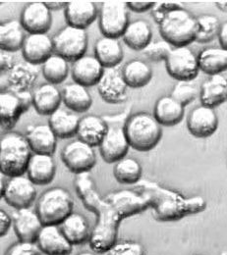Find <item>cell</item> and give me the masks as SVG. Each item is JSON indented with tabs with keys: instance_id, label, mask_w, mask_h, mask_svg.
Returning <instances> with one entry per match:
<instances>
[{
	"instance_id": "ac0fdd59",
	"label": "cell",
	"mask_w": 227,
	"mask_h": 255,
	"mask_svg": "<svg viewBox=\"0 0 227 255\" xmlns=\"http://www.w3.org/2000/svg\"><path fill=\"white\" fill-rule=\"evenodd\" d=\"M53 52V40L47 33H29L22 47L25 61L33 65H42Z\"/></svg>"
},
{
	"instance_id": "e0dca14e",
	"label": "cell",
	"mask_w": 227,
	"mask_h": 255,
	"mask_svg": "<svg viewBox=\"0 0 227 255\" xmlns=\"http://www.w3.org/2000/svg\"><path fill=\"white\" fill-rule=\"evenodd\" d=\"M219 128V117L215 108L205 105L195 107L187 118L189 132L198 138H206L213 135Z\"/></svg>"
},
{
	"instance_id": "d590c367",
	"label": "cell",
	"mask_w": 227,
	"mask_h": 255,
	"mask_svg": "<svg viewBox=\"0 0 227 255\" xmlns=\"http://www.w3.org/2000/svg\"><path fill=\"white\" fill-rule=\"evenodd\" d=\"M122 75L128 87L139 89L147 86L151 82L153 70L145 61L133 59L124 65Z\"/></svg>"
},
{
	"instance_id": "ab89813d",
	"label": "cell",
	"mask_w": 227,
	"mask_h": 255,
	"mask_svg": "<svg viewBox=\"0 0 227 255\" xmlns=\"http://www.w3.org/2000/svg\"><path fill=\"white\" fill-rule=\"evenodd\" d=\"M172 50V45L168 43L166 40H157L152 41L144 50V55L154 62L165 61L168 57L169 53Z\"/></svg>"
},
{
	"instance_id": "1f68e13d",
	"label": "cell",
	"mask_w": 227,
	"mask_h": 255,
	"mask_svg": "<svg viewBox=\"0 0 227 255\" xmlns=\"http://www.w3.org/2000/svg\"><path fill=\"white\" fill-rule=\"evenodd\" d=\"M122 38L131 49L143 51L152 42L153 31L147 21L139 19L130 23Z\"/></svg>"
},
{
	"instance_id": "5bb4252c",
	"label": "cell",
	"mask_w": 227,
	"mask_h": 255,
	"mask_svg": "<svg viewBox=\"0 0 227 255\" xmlns=\"http://www.w3.org/2000/svg\"><path fill=\"white\" fill-rule=\"evenodd\" d=\"M98 147L102 159L106 163H116L124 158L130 147L124 126L108 125L107 132Z\"/></svg>"
},
{
	"instance_id": "83f0119b",
	"label": "cell",
	"mask_w": 227,
	"mask_h": 255,
	"mask_svg": "<svg viewBox=\"0 0 227 255\" xmlns=\"http://www.w3.org/2000/svg\"><path fill=\"white\" fill-rule=\"evenodd\" d=\"M185 107L170 96H162L156 102L154 116L162 126L171 127L184 118Z\"/></svg>"
},
{
	"instance_id": "9a60e30c",
	"label": "cell",
	"mask_w": 227,
	"mask_h": 255,
	"mask_svg": "<svg viewBox=\"0 0 227 255\" xmlns=\"http://www.w3.org/2000/svg\"><path fill=\"white\" fill-rule=\"evenodd\" d=\"M35 245L45 255H70L73 245L67 240L58 225H43Z\"/></svg>"
},
{
	"instance_id": "d6a6232c",
	"label": "cell",
	"mask_w": 227,
	"mask_h": 255,
	"mask_svg": "<svg viewBox=\"0 0 227 255\" xmlns=\"http://www.w3.org/2000/svg\"><path fill=\"white\" fill-rule=\"evenodd\" d=\"M200 70L214 76L227 71V50L223 47H208L198 55Z\"/></svg>"
},
{
	"instance_id": "bcb514c9",
	"label": "cell",
	"mask_w": 227,
	"mask_h": 255,
	"mask_svg": "<svg viewBox=\"0 0 227 255\" xmlns=\"http://www.w3.org/2000/svg\"><path fill=\"white\" fill-rule=\"evenodd\" d=\"M15 60L14 56L11 54V52L3 51L0 52V68L1 73L2 72H10L12 68L15 66Z\"/></svg>"
},
{
	"instance_id": "ee69618b",
	"label": "cell",
	"mask_w": 227,
	"mask_h": 255,
	"mask_svg": "<svg viewBox=\"0 0 227 255\" xmlns=\"http://www.w3.org/2000/svg\"><path fill=\"white\" fill-rule=\"evenodd\" d=\"M40 251L35 244L19 241L9 249L6 255H38Z\"/></svg>"
},
{
	"instance_id": "b9f144b4",
	"label": "cell",
	"mask_w": 227,
	"mask_h": 255,
	"mask_svg": "<svg viewBox=\"0 0 227 255\" xmlns=\"http://www.w3.org/2000/svg\"><path fill=\"white\" fill-rule=\"evenodd\" d=\"M107 255H146L144 247L135 241H122L116 244L106 253Z\"/></svg>"
},
{
	"instance_id": "3957f363",
	"label": "cell",
	"mask_w": 227,
	"mask_h": 255,
	"mask_svg": "<svg viewBox=\"0 0 227 255\" xmlns=\"http://www.w3.org/2000/svg\"><path fill=\"white\" fill-rule=\"evenodd\" d=\"M32 150L25 135L8 131L0 139V171L9 178L23 176L32 156Z\"/></svg>"
},
{
	"instance_id": "277c9868",
	"label": "cell",
	"mask_w": 227,
	"mask_h": 255,
	"mask_svg": "<svg viewBox=\"0 0 227 255\" xmlns=\"http://www.w3.org/2000/svg\"><path fill=\"white\" fill-rule=\"evenodd\" d=\"M124 129L130 146L138 151H150L162 139V125L148 112H138L130 116Z\"/></svg>"
},
{
	"instance_id": "74e56055",
	"label": "cell",
	"mask_w": 227,
	"mask_h": 255,
	"mask_svg": "<svg viewBox=\"0 0 227 255\" xmlns=\"http://www.w3.org/2000/svg\"><path fill=\"white\" fill-rule=\"evenodd\" d=\"M41 72L49 84L59 85L68 77V61L57 54H53L42 64Z\"/></svg>"
},
{
	"instance_id": "816d5d0a",
	"label": "cell",
	"mask_w": 227,
	"mask_h": 255,
	"mask_svg": "<svg viewBox=\"0 0 227 255\" xmlns=\"http://www.w3.org/2000/svg\"><path fill=\"white\" fill-rule=\"evenodd\" d=\"M77 255H97L96 253H90V252H83V253H80Z\"/></svg>"
},
{
	"instance_id": "6da1fadb",
	"label": "cell",
	"mask_w": 227,
	"mask_h": 255,
	"mask_svg": "<svg viewBox=\"0 0 227 255\" xmlns=\"http://www.w3.org/2000/svg\"><path fill=\"white\" fill-rule=\"evenodd\" d=\"M75 189L84 205L97 215L96 226L89 241L96 254H106L117 242L120 222L151 207L150 200L137 190H120L102 197L90 173L76 175Z\"/></svg>"
},
{
	"instance_id": "f907efd6",
	"label": "cell",
	"mask_w": 227,
	"mask_h": 255,
	"mask_svg": "<svg viewBox=\"0 0 227 255\" xmlns=\"http://www.w3.org/2000/svg\"><path fill=\"white\" fill-rule=\"evenodd\" d=\"M216 6L223 12L227 13V1H217Z\"/></svg>"
},
{
	"instance_id": "2e32d148",
	"label": "cell",
	"mask_w": 227,
	"mask_h": 255,
	"mask_svg": "<svg viewBox=\"0 0 227 255\" xmlns=\"http://www.w3.org/2000/svg\"><path fill=\"white\" fill-rule=\"evenodd\" d=\"M20 22L29 33H46L52 25L51 10L44 2H31L24 7Z\"/></svg>"
},
{
	"instance_id": "d4e9b609",
	"label": "cell",
	"mask_w": 227,
	"mask_h": 255,
	"mask_svg": "<svg viewBox=\"0 0 227 255\" xmlns=\"http://www.w3.org/2000/svg\"><path fill=\"white\" fill-rule=\"evenodd\" d=\"M38 73L39 70L36 65L27 61L15 64L7 78L9 91L13 93L29 92L37 79Z\"/></svg>"
},
{
	"instance_id": "f35d334b",
	"label": "cell",
	"mask_w": 227,
	"mask_h": 255,
	"mask_svg": "<svg viewBox=\"0 0 227 255\" xmlns=\"http://www.w3.org/2000/svg\"><path fill=\"white\" fill-rule=\"evenodd\" d=\"M221 23L215 15H201L197 17L196 40L199 43H207L215 39L221 29Z\"/></svg>"
},
{
	"instance_id": "60d3db41",
	"label": "cell",
	"mask_w": 227,
	"mask_h": 255,
	"mask_svg": "<svg viewBox=\"0 0 227 255\" xmlns=\"http://www.w3.org/2000/svg\"><path fill=\"white\" fill-rule=\"evenodd\" d=\"M198 96V91L193 85L189 82H178L172 92L170 96L173 97L176 101L182 104L184 107L189 105L193 102Z\"/></svg>"
},
{
	"instance_id": "5b68a950",
	"label": "cell",
	"mask_w": 227,
	"mask_h": 255,
	"mask_svg": "<svg viewBox=\"0 0 227 255\" xmlns=\"http://www.w3.org/2000/svg\"><path fill=\"white\" fill-rule=\"evenodd\" d=\"M158 25L162 39L174 47L188 46L196 40L197 18L183 7L168 13Z\"/></svg>"
},
{
	"instance_id": "7402d4cb",
	"label": "cell",
	"mask_w": 227,
	"mask_h": 255,
	"mask_svg": "<svg viewBox=\"0 0 227 255\" xmlns=\"http://www.w3.org/2000/svg\"><path fill=\"white\" fill-rule=\"evenodd\" d=\"M97 6L91 1H70L64 9L66 22L69 26L86 30L97 19Z\"/></svg>"
},
{
	"instance_id": "4fadbf2b",
	"label": "cell",
	"mask_w": 227,
	"mask_h": 255,
	"mask_svg": "<svg viewBox=\"0 0 227 255\" xmlns=\"http://www.w3.org/2000/svg\"><path fill=\"white\" fill-rule=\"evenodd\" d=\"M97 92L107 103L119 104L127 100V84L122 71L115 68L104 69L103 75L97 83Z\"/></svg>"
},
{
	"instance_id": "44dd1931",
	"label": "cell",
	"mask_w": 227,
	"mask_h": 255,
	"mask_svg": "<svg viewBox=\"0 0 227 255\" xmlns=\"http://www.w3.org/2000/svg\"><path fill=\"white\" fill-rule=\"evenodd\" d=\"M33 153L53 155L57 145V136L49 125H30L25 134Z\"/></svg>"
},
{
	"instance_id": "ba28073f",
	"label": "cell",
	"mask_w": 227,
	"mask_h": 255,
	"mask_svg": "<svg viewBox=\"0 0 227 255\" xmlns=\"http://www.w3.org/2000/svg\"><path fill=\"white\" fill-rule=\"evenodd\" d=\"M99 29L104 36L118 38L129 25L127 2L104 1L98 14Z\"/></svg>"
},
{
	"instance_id": "8992f818",
	"label": "cell",
	"mask_w": 227,
	"mask_h": 255,
	"mask_svg": "<svg viewBox=\"0 0 227 255\" xmlns=\"http://www.w3.org/2000/svg\"><path fill=\"white\" fill-rule=\"evenodd\" d=\"M74 202L70 192L63 188H51L38 198L36 213L43 225H60L73 213Z\"/></svg>"
},
{
	"instance_id": "7dc6e473",
	"label": "cell",
	"mask_w": 227,
	"mask_h": 255,
	"mask_svg": "<svg viewBox=\"0 0 227 255\" xmlns=\"http://www.w3.org/2000/svg\"><path fill=\"white\" fill-rule=\"evenodd\" d=\"M12 223H13L12 217L3 209H0V236H1V238L4 237L8 233Z\"/></svg>"
},
{
	"instance_id": "ffe728a7",
	"label": "cell",
	"mask_w": 227,
	"mask_h": 255,
	"mask_svg": "<svg viewBox=\"0 0 227 255\" xmlns=\"http://www.w3.org/2000/svg\"><path fill=\"white\" fill-rule=\"evenodd\" d=\"M104 67L98 61L96 56L84 55L72 65V78L86 88L97 85L103 75Z\"/></svg>"
},
{
	"instance_id": "484cf974",
	"label": "cell",
	"mask_w": 227,
	"mask_h": 255,
	"mask_svg": "<svg viewBox=\"0 0 227 255\" xmlns=\"http://www.w3.org/2000/svg\"><path fill=\"white\" fill-rule=\"evenodd\" d=\"M62 101L61 92L52 84H43L32 93V106L39 115L50 116Z\"/></svg>"
},
{
	"instance_id": "7a4b0ae2",
	"label": "cell",
	"mask_w": 227,
	"mask_h": 255,
	"mask_svg": "<svg viewBox=\"0 0 227 255\" xmlns=\"http://www.w3.org/2000/svg\"><path fill=\"white\" fill-rule=\"evenodd\" d=\"M136 190L141 191L150 200L155 217L160 221H175L187 215L205 210L207 202L202 196L186 198L177 191L165 189L147 180L136 184Z\"/></svg>"
},
{
	"instance_id": "cb8c5ba5",
	"label": "cell",
	"mask_w": 227,
	"mask_h": 255,
	"mask_svg": "<svg viewBox=\"0 0 227 255\" xmlns=\"http://www.w3.org/2000/svg\"><path fill=\"white\" fill-rule=\"evenodd\" d=\"M200 100L202 105L216 108L227 101V78L226 76H210L201 86Z\"/></svg>"
},
{
	"instance_id": "603a6c76",
	"label": "cell",
	"mask_w": 227,
	"mask_h": 255,
	"mask_svg": "<svg viewBox=\"0 0 227 255\" xmlns=\"http://www.w3.org/2000/svg\"><path fill=\"white\" fill-rule=\"evenodd\" d=\"M56 164L50 154L33 153L27 167V176L36 186H45L52 182Z\"/></svg>"
},
{
	"instance_id": "52a82bcc",
	"label": "cell",
	"mask_w": 227,
	"mask_h": 255,
	"mask_svg": "<svg viewBox=\"0 0 227 255\" xmlns=\"http://www.w3.org/2000/svg\"><path fill=\"white\" fill-rule=\"evenodd\" d=\"M55 54L68 62H74L83 57L88 48L86 30L67 25L52 37Z\"/></svg>"
},
{
	"instance_id": "836d02e7",
	"label": "cell",
	"mask_w": 227,
	"mask_h": 255,
	"mask_svg": "<svg viewBox=\"0 0 227 255\" xmlns=\"http://www.w3.org/2000/svg\"><path fill=\"white\" fill-rule=\"evenodd\" d=\"M20 20H11L0 26V49L7 52H15L22 49L25 34Z\"/></svg>"
},
{
	"instance_id": "f6af8a7d",
	"label": "cell",
	"mask_w": 227,
	"mask_h": 255,
	"mask_svg": "<svg viewBox=\"0 0 227 255\" xmlns=\"http://www.w3.org/2000/svg\"><path fill=\"white\" fill-rule=\"evenodd\" d=\"M156 2L152 1H129L127 2V6L129 10L136 13H144L147 11H152Z\"/></svg>"
},
{
	"instance_id": "9c48e42d",
	"label": "cell",
	"mask_w": 227,
	"mask_h": 255,
	"mask_svg": "<svg viewBox=\"0 0 227 255\" xmlns=\"http://www.w3.org/2000/svg\"><path fill=\"white\" fill-rule=\"evenodd\" d=\"M164 62L168 75L178 82L193 81L200 71L198 56L188 46L173 47Z\"/></svg>"
},
{
	"instance_id": "4dcf8cb0",
	"label": "cell",
	"mask_w": 227,
	"mask_h": 255,
	"mask_svg": "<svg viewBox=\"0 0 227 255\" xmlns=\"http://www.w3.org/2000/svg\"><path fill=\"white\" fill-rule=\"evenodd\" d=\"M61 96L65 106L73 112H86L93 104V98L87 88L75 82L63 87Z\"/></svg>"
},
{
	"instance_id": "f546056e",
	"label": "cell",
	"mask_w": 227,
	"mask_h": 255,
	"mask_svg": "<svg viewBox=\"0 0 227 255\" xmlns=\"http://www.w3.org/2000/svg\"><path fill=\"white\" fill-rule=\"evenodd\" d=\"M67 240L73 245L78 246L90 241L92 232L87 219L80 213L73 212L59 225Z\"/></svg>"
},
{
	"instance_id": "f1b7e54d",
	"label": "cell",
	"mask_w": 227,
	"mask_h": 255,
	"mask_svg": "<svg viewBox=\"0 0 227 255\" xmlns=\"http://www.w3.org/2000/svg\"><path fill=\"white\" fill-rule=\"evenodd\" d=\"M95 56L102 66L115 68L123 60V49L117 38L102 36L98 38L95 44Z\"/></svg>"
},
{
	"instance_id": "7c38bea8",
	"label": "cell",
	"mask_w": 227,
	"mask_h": 255,
	"mask_svg": "<svg viewBox=\"0 0 227 255\" xmlns=\"http://www.w3.org/2000/svg\"><path fill=\"white\" fill-rule=\"evenodd\" d=\"M1 196L7 204L17 210L29 208L36 196L35 185L24 175L11 177L4 185L2 184Z\"/></svg>"
},
{
	"instance_id": "8d00e7d4",
	"label": "cell",
	"mask_w": 227,
	"mask_h": 255,
	"mask_svg": "<svg viewBox=\"0 0 227 255\" xmlns=\"http://www.w3.org/2000/svg\"><path fill=\"white\" fill-rule=\"evenodd\" d=\"M113 175L116 181L122 185H136L141 181L142 166L135 158L124 157L116 162Z\"/></svg>"
},
{
	"instance_id": "e575fe53",
	"label": "cell",
	"mask_w": 227,
	"mask_h": 255,
	"mask_svg": "<svg viewBox=\"0 0 227 255\" xmlns=\"http://www.w3.org/2000/svg\"><path fill=\"white\" fill-rule=\"evenodd\" d=\"M80 120L76 114L59 108L49 116L48 125L58 138H70L77 134Z\"/></svg>"
},
{
	"instance_id": "d6986e66",
	"label": "cell",
	"mask_w": 227,
	"mask_h": 255,
	"mask_svg": "<svg viewBox=\"0 0 227 255\" xmlns=\"http://www.w3.org/2000/svg\"><path fill=\"white\" fill-rule=\"evenodd\" d=\"M13 226L20 242L35 244L37 236L43 227L36 211L30 208L18 209L12 215Z\"/></svg>"
},
{
	"instance_id": "4316f807",
	"label": "cell",
	"mask_w": 227,
	"mask_h": 255,
	"mask_svg": "<svg viewBox=\"0 0 227 255\" xmlns=\"http://www.w3.org/2000/svg\"><path fill=\"white\" fill-rule=\"evenodd\" d=\"M108 124L104 118L97 115H87L81 118L77 130V136L82 141L95 147L98 146L105 136Z\"/></svg>"
},
{
	"instance_id": "681fc988",
	"label": "cell",
	"mask_w": 227,
	"mask_h": 255,
	"mask_svg": "<svg viewBox=\"0 0 227 255\" xmlns=\"http://www.w3.org/2000/svg\"><path fill=\"white\" fill-rule=\"evenodd\" d=\"M46 4V6L51 10H58V9H62L66 7L67 5V2H61V1H47V2H44Z\"/></svg>"
},
{
	"instance_id": "8fae6325",
	"label": "cell",
	"mask_w": 227,
	"mask_h": 255,
	"mask_svg": "<svg viewBox=\"0 0 227 255\" xmlns=\"http://www.w3.org/2000/svg\"><path fill=\"white\" fill-rule=\"evenodd\" d=\"M61 159L67 169L76 175L90 173L97 163L94 147L81 139L65 145L61 151Z\"/></svg>"
},
{
	"instance_id": "7bdbcfd3",
	"label": "cell",
	"mask_w": 227,
	"mask_h": 255,
	"mask_svg": "<svg viewBox=\"0 0 227 255\" xmlns=\"http://www.w3.org/2000/svg\"><path fill=\"white\" fill-rule=\"evenodd\" d=\"M180 7H182V6L179 3L163 1V2L156 3L151 12H152V16H153L154 20L156 21L157 24H159L168 13H170L171 11L176 10Z\"/></svg>"
},
{
	"instance_id": "30bf717a",
	"label": "cell",
	"mask_w": 227,
	"mask_h": 255,
	"mask_svg": "<svg viewBox=\"0 0 227 255\" xmlns=\"http://www.w3.org/2000/svg\"><path fill=\"white\" fill-rule=\"evenodd\" d=\"M32 106L30 92L13 93L4 91L0 94V122L2 129H12L21 115Z\"/></svg>"
},
{
	"instance_id": "c3c4849f",
	"label": "cell",
	"mask_w": 227,
	"mask_h": 255,
	"mask_svg": "<svg viewBox=\"0 0 227 255\" xmlns=\"http://www.w3.org/2000/svg\"><path fill=\"white\" fill-rule=\"evenodd\" d=\"M218 37H219L221 47L227 50V22H225L221 25V29H220Z\"/></svg>"
}]
</instances>
